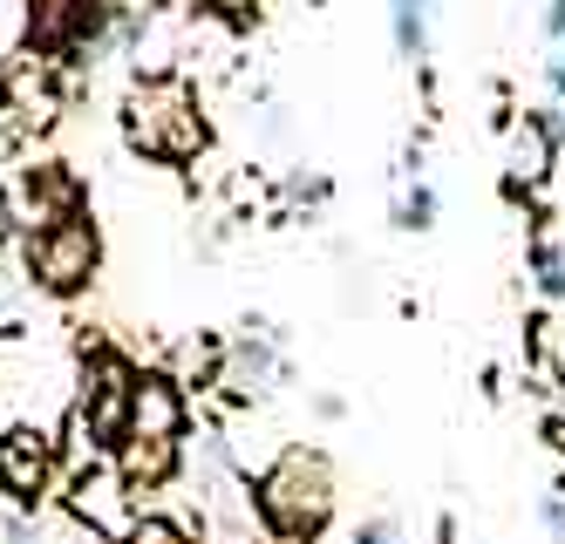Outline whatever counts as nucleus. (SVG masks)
I'll list each match as a JSON object with an SVG mask.
<instances>
[{
    "instance_id": "4468645a",
    "label": "nucleus",
    "mask_w": 565,
    "mask_h": 544,
    "mask_svg": "<svg viewBox=\"0 0 565 544\" xmlns=\"http://www.w3.org/2000/svg\"><path fill=\"white\" fill-rule=\"evenodd\" d=\"M388 28H395V55L402 62L429 55V0H388Z\"/></svg>"
},
{
    "instance_id": "9d476101",
    "label": "nucleus",
    "mask_w": 565,
    "mask_h": 544,
    "mask_svg": "<svg viewBox=\"0 0 565 544\" xmlns=\"http://www.w3.org/2000/svg\"><path fill=\"white\" fill-rule=\"evenodd\" d=\"M14 212L28 225H62L83 212V184H75L68 163H34V171L14 178Z\"/></svg>"
},
{
    "instance_id": "39448f33",
    "label": "nucleus",
    "mask_w": 565,
    "mask_h": 544,
    "mask_svg": "<svg viewBox=\"0 0 565 544\" xmlns=\"http://www.w3.org/2000/svg\"><path fill=\"white\" fill-rule=\"evenodd\" d=\"M0 109H8L21 130H55L62 122V75H55V62L21 49L8 68H0Z\"/></svg>"
},
{
    "instance_id": "412c9836",
    "label": "nucleus",
    "mask_w": 565,
    "mask_h": 544,
    "mask_svg": "<svg viewBox=\"0 0 565 544\" xmlns=\"http://www.w3.org/2000/svg\"><path fill=\"white\" fill-rule=\"evenodd\" d=\"M89 544H96V537H89Z\"/></svg>"
},
{
    "instance_id": "ddd939ff",
    "label": "nucleus",
    "mask_w": 565,
    "mask_h": 544,
    "mask_svg": "<svg viewBox=\"0 0 565 544\" xmlns=\"http://www.w3.org/2000/svg\"><path fill=\"white\" fill-rule=\"evenodd\" d=\"M273 374H279V361H273V341L246 327V333L232 341V374H225L218 388H232V402H246V395H259V382H273Z\"/></svg>"
},
{
    "instance_id": "f257e3e1",
    "label": "nucleus",
    "mask_w": 565,
    "mask_h": 544,
    "mask_svg": "<svg viewBox=\"0 0 565 544\" xmlns=\"http://www.w3.org/2000/svg\"><path fill=\"white\" fill-rule=\"evenodd\" d=\"M334 504H341L334 463H328V449H313V442H287L253 477V511L279 544H313L334 524Z\"/></svg>"
},
{
    "instance_id": "6ab92c4d",
    "label": "nucleus",
    "mask_w": 565,
    "mask_h": 544,
    "mask_svg": "<svg viewBox=\"0 0 565 544\" xmlns=\"http://www.w3.org/2000/svg\"><path fill=\"white\" fill-rule=\"evenodd\" d=\"M545 34L565 41V0H552V8H545Z\"/></svg>"
},
{
    "instance_id": "20e7f679",
    "label": "nucleus",
    "mask_w": 565,
    "mask_h": 544,
    "mask_svg": "<svg viewBox=\"0 0 565 544\" xmlns=\"http://www.w3.org/2000/svg\"><path fill=\"white\" fill-rule=\"evenodd\" d=\"M130 408H137V367L124 354H96L83 374V402H75V423L89 429L96 449H124L130 442Z\"/></svg>"
},
{
    "instance_id": "0eeeda50",
    "label": "nucleus",
    "mask_w": 565,
    "mask_h": 544,
    "mask_svg": "<svg viewBox=\"0 0 565 544\" xmlns=\"http://www.w3.org/2000/svg\"><path fill=\"white\" fill-rule=\"evenodd\" d=\"M558 150H565L558 109H524V116L511 122V178H518L524 191H545V184H552Z\"/></svg>"
},
{
    "instance_id": "2eb2a0df",
    "label": "nucleus",
    "mask_w": 565,
    "mask_h": 544,
    "mask_svg": "<svg viewBox=\"0 0 565 544\" xmlns=\"http://www.w3.org/2000/svg\"><path fill=\"white\" fill-rule=\"evenodd\" d=\"M532 279H539L545 300H565V253H558V238H552V232L532 238Z\"/></svg>"
},
{
    "instance_id": "f03ea898",
    "label": "nucleus",
    "mask_w": 565,
    "mask_h": 544,
    "mask_svg": "<svg viewBox=\"0 0 565 544\" xmlns=\"http://www.w3.org/2000/svg\"><path fill=\"white\" fill-rule=\"evenodd\" d=\"M124 143L150 163H198L212 150V122L184 75H137L124 96Z\"/></svg>"
},
{
    "instance_id": "9b49d317",
    "label": "nucleus",
    "mask_w": 565,
    "mask_h": 544,
    "mask_svg": "<svg viewBox=\"0 0 565 544\" xmlns=\"http://www.w3.org/2000/svg\"><path fill=\"white\" fill-rule=\"evenodd\" d=\"M124 497H137V490L124 483V470H116V463L103 470V463H96V470H83V477H75V490H68V511L83 518L96 537H103V531H109V537H124V531L137 524Z\"/></svg>"
},
{
    "instance_id": "a211bd4d",
    "label": "nucleus",
    "mask_w": 565,
    "mask_h": 544,
    "mask_svg": "<svg viewBox=\"0 0 565 544\" xmlns=\"http://www.w3.org/2000/svg\"><path fill=\"white\" fill-rule=\"evenodd\" d=\"M354 544H402V524L395 518H369V524H354Z\"/></svg>"
},
{
    "instance_id": "aec40b11",
    "label": "nucleus",
    "mask_w": 565,
    "mask_h": 544,
    "mask_svg": "<svg viewBox=\"0 0 565 544\" xmlns=\"http://www.w3.org/2000/svg\"><path fill=\"white\" fill-rule=\"evenodd\" d=\"M545 82H552V96H565V55H552V62H545Z\"/></svg>"
},
{
    "instance_id": "1a4fd4ad",
    "label": "nucleus",
    "mask_w": 565,
    "mask_h": 544,
    "mask_svg": "<svg viewBox=\"0 0 565 544\" xmlns=\"http://www.w3.org/2000/svg\"><path fill=\"white\" fill-rule=\"evenodd\" d=\"M55 477V442L42 429H8L0 436V497H14V504H34V497L49 490Z\"/></svg>"
},
{
    "instance_id": "f8f14e48",
    "label": "nucleus",
    "mask_w": 565,
    "mask_h": 544,
    "mask_svg": "<svg viewBox=\"0 0 565 544\" xmlns=\"http://www.w3.org/2000/svg\"><path fill=\"white\" fill-rule=\"evenodd\" d=\"M184 463V442H124L116 449V470H124L130 490H157V483H171Z\"/></svg>"
},
{
    "instance_id": "423d86ee",
    "label": "nucleus",
    "mask_w": 565,
    "mask_h": 544,
    "mask_svg": "<svg viewBox=\"0 0 565 544\" xmlns=\"http://www.w3.org/2000/svg\"><path fill=\"white\" fill-rule=\"evenodd\" d=\"M103 21H109V0H28V49L62 62L83 41H96Z\"/></svg>"
},
{
    "instance_id": "f3484780",
    "label": "nucleus",
    "mask_w": 565,
    "mask_h": 544,
    "mask_svg": "<svg viewBox=\"0 0 565 544\" xmlns=\"http://www.w3.org/2000/svg\"><path fill=\"white\" fill-rule=\"evenodd\" d=\"M116 544H191V537H184L171 518H137V524H130L124 537H116Z\"/></svg>"
},
{
    "instance_id": "dca6fc26",
    "label": "nucleus",
    "mask_w": 565,
    "mask_h": 544,
    "mask_svg": "<svg viewBox=\"0 0 565 544\" xmlns=\"http://www.w3.org/2000/svg\"><path fill=\"white\" fill-rule=\"evenodd\" d=\"M395 225H402V232H429V225H436V191H429L423 178H416L409 191H402V204H395Z\"/></svg>"
},
{
    "instance_id": "6e6552de",
    "label": "nucleus",
    "mask_w": 565,
    "mask_h": 544,
    "mask_svg": "<svg viewBox=\"0 0 565 544\" xmlns=\"http://www.w3.org/2000/svg\"><path fill=\"white\" fill-rule=\"evenodd\" d=\"M184 382L178 374H137V408H130V442H184Z\"/></svg>"
},
{
    "instance_id": "7ed1b4c3",
    "label": "nucleus",
    "mask_w": 565,
    "mask_h": 544,
    "mask_svg": "<svg viewBox=\"0 0 565 544\" xmlns=\"http://www.w3.org/2000/svg\"><path fill=\"white\" fill-rule=\"evenodd\" d=\"M96 266H103V232H96L89 212H75L62 225H42V232L28 238V279L42 286V292H55V300L89 292Z\"/></svg>"
}]
</instances>
